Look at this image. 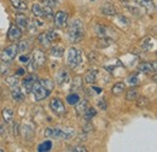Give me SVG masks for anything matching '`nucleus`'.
I'll use <instances>...</instances> for the list:
<instances>
[{
	"mask_svg": "<svg viewBox=\"0 0 157 152\" xmlns=\"http://www.w3.org/2000/svg\"><path fill=\"white\" fill-rule=\"evenodd\" d=\"M127 82H128L129 85H132V86H136V85L139 83V76H138L137 74H133V75L128 76Z\"/></svg>",
	"mask_w": 157,
	"mask_h": 152,
	"instance_id": "obj_34",
	"label": "nucleus"
},
{
	"mask_svg": "<svg viewBox=\"0 0 157 152\" xmlns=\"http://www.w3.org/2000/svg\"><path fill=\"white\" fill-rule=\"evenodd\" d=\"M127 9H128L129 12H133L134 16H140V11H139V9H137V7H134V6H128V5H127Z\"/></svg>",
	"mask_w": 157,
	"mask_h": 152,
	"instance_id": "obj_40",
	"label": "nucleus"
},
{
	"mask_svg": "<svg viewBox=\"0 0 157 152\" xmlns=\"http://www.w3.org/2000/svg\"><path fill=\"white\" fill-rule=\"evenodd\" d=\"M75 106H76V111H78V114L83 115L85 114V111H86V109L88 108V104H87V101H86V100H82V101L80 100Z\"/></svg>",
	"mask_w": 157,
	"mask_h": 152,
	"instance_id": "obj_22",
	"label": "nucleus"
},
{
	"mask_svg": "<svg viewBox=\"0 0 157 152\" xmlns=\"http://www.w3.org/2000/svg\"><path fill=\"white\" fill-rule=\"evenodd\" d=\"M138 97V91L136 88H131L129 91H127V94H126V99L127 100H136Z\"/></svg>",
	"mask_w": 157,
	"mask_h": 152,
	"instance_id": "obj_32",
	"label": "nucleus"
},
{
	"mask_svg": "<svg viewBox=\"0 0 157 152\" xmlns=\"http://www.w3.org/2000/svg\"><path fill=\"white\" fill-rule=\"evenodd\" d=\"M52 149V142L50 140H46L44 141L42 144H40L38 146V151L39 152H46V151H50Z\"/></svg>",
	"mask_w": 157,
	"mask_h": 152,
	"instance_id": "obj_25",
	"label": "nucleus"
},
{
	"mask_svg": "<svg viewBox=\"0 0 157 152\" xmlns=\"http://www.w3.org/2000/svg\"><path fill=\"white\" fill-rule=\"evenodd\" d=\"M5 82H6L9 86H11V87H16V86L18 85V77H17V75L9 76V77L5 78Z\"/></svg>",
	"mask_w": 157,
	"mask_h": 152,
	"instance_id": "obj_29",
	"label": "nucleus"
},
{
	"mask_svg": "<svg viewBox=\"0 0 157 152\" xmlns=\"http://www.w3.org/2000/svg\"><path fill=\"white\" fill-rule=\"evenodd\" d=\"M11 5L16 9V10H20V11H24L27 10V4L24 0H10Z\"/></svg>",
	"mask_w": 157,
	"mask_h": 152,
	"instance_id": "obj_18",
	"label": "nucleus"
},
{
	"mask_svg": "<svg viewBox=\"0 0 157 152\" xmlns=\"http://www.w3.org/2000/svg\"><path fill=\"white\" fill-rule=\"evenodd\" d=\"M81 63H82V53H81V51L78 48H75V47L69 48L68 55H67V64L69 65V68L75 69Z\"/></svg>",
	"mask_w": 157,
	"mask_h": 152,
	"instance_id": "obj_4",
	"label": "nucleus"
},
{
	"mask_svg": "<svg viewBox=\"0 0 157 152\" xmlns=\"http://www.w3.org/2000/svg\"><path fill=\"white\" fill-rule=\"evenodd\" d=\"M67 22H68V13L64 12V11H58L55 16V24L56 27L58 28H63L67 25Z\"/></svg>",
	"mask_w": 157,
	"mask_h": 152,
	"instance_id": "obj_10",
	"label": "nucleus"
},
{
	"mask_svg": "<svg viewBox=\"0 0 157 152\" xmlns=\"http://www.w3.org/2000/svg\"><path fill=\"white\" fill-rule=\"evenodd\" d=\"M38 25H40V24H36V22H30V23H28L27 28L29 29V32H30L32 34H35L36 30H38Z\"/></svg>",
	"mask_w": 157,
	"mask_h": 152,
	"instance_id": "obj_37",
	"label": "nucleus"
},
{
	"mask_svg": "<svg viewBox=\"0 0 157 152\" xmlns=\"http://www.w3.org/2000/svg\"><path fill=\"white\" fill-rule=\"evenodd\" d=\"M29 47H30V45H29V42H28L27 40H22L20 44L17 45L18 52H22V53H25V52L29 50Z\"/></svg>",
	"mask_w": 157,
	"mask_h": 152,
	"instance_id": "obj_27",
	"label": "nucleus"
},
{
	"mask_svg": "<svg viewBox=\"0 0 157 152\" xmlns=\"http://www.w3.org/2000/svg\"><path fill=\"white\" fill-rule=\"evenodd\" d=\"M145 104H147V100H146L145 98H140L139 101H138V106L140 108V106H144Z\"/></svg>",
	"mask_w": 157,
	"mask_h": 152,
	"instance_id": "obj_47",
	"label": "nucleus"
},
{
	"mask_svg": "<svg viewBox=\"0 0 157 152\" xmlns=\"http://www.w3.org/2000/svg\"><path fill=\"white\" fill-rule=\"evenodd\" d=\"M97 76H98V70H90L86 75H85V80H86V82L87 83H93L96 80H97Z\"/></svg>",
	"mask_w": 157,
	"mask_h": 152,
	"instance_id": "obj_16",
	"label": "nucleus"
},
{
	"mask_svg": "<svg viewBox=\"0 0 157 152\" xmlns=\"http://www.w3.org/2000/svg\"><path fill=\"white\" fill-rule=\"evenodd\" d=\"M46 34H47V38L50 39V41H51V42H52L53 40H56V39L58 38V35H57L55 32H52V30H50V32H48V33H46Z\"/></svg>",
	"mask_w": 157,
	"mask_h": 152,
	"instance_id": "obj_42",
	"label": "nucleus"
},
{
	"mask_svg": "<svg viewBox=\"0 0 157 152\" xmlns=\"http://www.w3.org/2000/svg\"><path fill=\"white\" fill-rule=\"evenodd\" d=\"M17 53H18V48H17V45H11V46H9V47H6L2 52H1V55H0V58H1V60L2 62H6V63H10V62H12L16 56H17Z\"/></svg>",
	"mask_w": 157,
	"mask_h": 152,
	"instance_id": "obj_5",
	"label": "nucleus"
},
{
	"mask_svg": "<svg viewBox=\"0 0 157 152\" xmlns=\"http://www.w3.org/2000/svg\"><path fill=\"white\" fill-rule=\"evenodd\" d=\"M55 87V82L50 78H44V80H39L35 81L32 88V93L35 99V101H40L45 98H47L51 94L52 89Z\"/></svg>",
	"mask_w": 157,
	"mask_h": 152,
	"instance_id": "obj_1",
	"label": "nucleus"
},
{
	"mask_svg": "<svg viewBox=\"0 0 157 152\" xmlns=\"http://www.w3.org/2000/svg\"><path fill=\"white\" fill-rule=\"evenodd\" d=\"M85 35V28L80 19H74L68 28V36L70 42H80Z\"/></svg>",
	"mask_w": 157,
	"mask_h": 152,
	"instance_id": "obj_2",
	"label": "nucleus"
},
{
	"mask_svg": "<svg viewBox=\"0 0 157 152\" xmlns=\"http://www.w3.org/2000/svg\"><path fill=\"white\" fill-rule=\"evenodd\" d=\"M59 0H42V4L45 6H50V7H55L56 5H58Z\"/></svg>",
	"mask_w": 157,
	"mask_h": 152,
	"instance_id": "obj_39",
	"label": "nucleus"
},
{
	"mask_svg": "<svg viewBox=\"0 0 157 152\" xmlns=\"http://www.w3.org/2000/svg\"><path fill=\"white\" fill-rule=\"evenodd\" d=\"M100 12L105 16H115L116 15V10L115 7L110 4V2H105L100 6Z\"/></svg>",
	"mask_w": 157,
	"mask_h": 152,
	"instance_id": "obj_12",
	"label": "nucleus"
},
{
	"mask_svg": "<svg viewBox=\"0 0 157 152\" xmlns=\"http://www.w3.org/2000/svg\"><path fill=\"white\" fill-rule=\"evenodd\" d=\"M96 29H97V34H98L100 38H101V36H105V28H104V27L97 25Z\"/></svg>",
	"mask_w": 157,
	"mask_h": 152,
	"instance_id": "obj_41",
	"label": "nucleus"
},
{
	"mask_svg": "<svg viewBox=\"0 0 157 152\" xmlns=\"http://www.w3.org/2000/svg\"><path fill=\"white\" fill-rule=\"evenodd\" d=\"M18 128H20L18 123H13V124H12V133H13V135H18V133H20Z\"/></svg>",
	"mask_w": 157,
	"mask_h": 152,
	"instance_id": "obj_44",
	"label": "nucleus"
},
{
	"mask_svg": "<svg viewBox=\"0 0 157 152\" xmlns=\"http://www.w3.org/2000/svg\"><path fill=\"white\" fill-rule=\"evenodd\" d=\"M29 59H30V57H29V56H25V55H22V56L18 58V60H20L21 63H23V64H27V63L29 62Z\"/></svg>",
	"mask_w": 157,
	"mask_h": 152,
	"instance_id": "obj_43",
	"label": "nucleus"
},
{
	"mask_svg": "<svg viewBox=\"0 0 157 152\" xmlns=\"http://www.w3.org/2000/svg\"><path fill=\"white\" fill-rule=\"evenodd\" d=\"M98 106L103 110H106V103H105V99H100L98 101Z\"/></svg>",
	"mask_w": 157,
	"mask_h": 152,
	"instance_id": "obj_45",
	"label": "nucleus"
},
{
	"mask_svg": "<svg viewBox=\"0 0 157 152\" xmlns=\"http://www.w3.org/2000/svg\"><path fill=\"white\" fill-rule=\"evenodd\" d=\"M97 115V110L96 109H93V108H87L86 109V111H85V114H83V116H85V118L87 120V121H90L92 117H94Z\"/></svg>",
	"mask_w": 157,
	"mask_h": 152,
	"instance_id": "obj_30",
	"label": "nucleus"
},
{
	"mask_svg": "<svg viewBox=\"0 0 157 152\" xmlns=\"http://www.w3.org/2000/svg\"><path fill=\"white\" fill-rule=\"evenodd\" d=\"M51 55L53 57H62L64 55V48L60 46H55L51 48Z\"/></svg>",
	"mask_w": 157,
	"mask_h": 152,
	"instance_id": "obj_28",
	"label": "nucleus"
},
{
	"mask_svg": "<svg viewBox=\"0 0 157 152\" xmlns=\"http://www.w3.org/2000/svg\"><path fill=\"white\" fill-rule=\"evenodd\" d=\"M22 36V32H21L20 27L16 25V24H11L10 25V29H9V33H7V38L10 41L15 42L17 40H20Z\"/></svg>",
	"mask_w": 157,
	"mask_h": 152,
	"instance_id": "obj_8",
	"label": "nucleus"
},
{
	"mask_svg": "<svg viewBox=\"0 0 157 152\" xmlns=\"http://www.w3.org/2000/svg\"><path fill=\"white\" fill-rule=\"evenodd\" d=\"M93 91H96V93H101V89L99 87H96V86H93Z\"/></svg>",
	"mask_w": 157,
	"mask_h": 152,
	"instance_id": "obj_50",
	"label": "nucleus"
},
{
	"mask_svg": "<svg viewBox=\"0 0 157 152\" xmlns=\"http://www.w3.org/2000/svg\"><path fill=\"white\" fill-rule=\"evenodd\" d=\"M124 88H126V86H124L123 82H117V83H115V86L113 87L111 93L114 95H117V94H120V93H122V91H124Z\"/></svg>",
	"mask_w": 157,
	"mask_h": 152,
	"instance_id": "obj_23",
	"label": "nucleus"
},
{
	"mask_svg": "<svg viewBox=\"0 0 157 152\" xmlns=\"http://www.w3.org/2000/svg\"><path fill=\"white\" fill-rule=\"evenodd\" d=\"M2 118H4L5 123H11L13 120V110L10 108H5L2 110Z\"/></svg>",
	"mask_w": 157,
	"mask_h": 152,
	"instance_id": "obj_15",
	"label": "nucleus"
},
{
	"mask_svg": "<svg viewBox=\"0 0 157 152\" xmlns=\"http://www.w3.org/2000/svg\"><path fill=\"white\" fill-rule=\"evenodd\" d=\"M9 70H10V68H9V65L6 64V62L0 63V75H6V74L9 73Z\"/></svg>",
	"mask_w": 157,
	"mask_h": 152,
	"instance_id": "obj_36",
	"label": "nucleus"
},
{
	"mask_svg": "<svg viewBox=\"0 0 157 152\" xmlns=\"http://www.w3.org/2000/svg\"><path fill=\"white\" fill-rule=\"evenodd\" d=\"M36 63L34 62V59H29V62L27 63V70L30 73V74H33L35 70H36Z\"/></svg>",
	"mask_w": 157,
	"mask_h": 152,
	"instance_id": "obj_33",
	"label": "nucleus"
},
{
	"mask_svg": "<svg viewBox=\"0 0 157 152\" xmlns=\"http://www.w3.org/2000/svg\"><path fill=\"white\" fill-rule=\"evenodd\" d=\"M56 81L58 82L59 85H63V83L68 82V81H69V75H68V73H67L65 70H60L58 74H57Z\"/></svg>",
	"mask_w": 157,
	"mask_h": 152,
	"instance_id": "obj_19",
	"label": "nucleus"
},
{
	"mask_svg": "<svg viewBox=\"0 0 157 152\" xmlns=\"http://www.w3.org/2000/svg\"><path fill=\"white\" fill-rule=\"evenodd\" d=\"M38 42L41 46H44V47H48L50 44H51V41H50V39L47 38L46 33H42V34H40L39 36H38Z\"/></svg>",
	"mask_w": 157,
	"mask_h": 152,
	"instance_id": "obj_21",
	"label": "nucleus"
},
{
	"mask_svg": "<svg viewBox=\"0 0 157 152\" xmlns=\"http://www.w3.org/2000/svg\"><path fill=\"white\" fill-rule=\"evenodd\" d=\"M32 11H33V15L38 18H44V13H42V7L40 6L39 4H34L33 7H32Z\"/></svg>",
	"mask_w": 157,
	"mask_h": 152,
	"instance_id": "obj_24",
	"label": "nucleus"
},
{
	"mask_svg": "<svg viewBox=\"0 0 157 152\" xmlns=\"http://www.w3.org/2000/svg\"><path fill=\"white\" fill-rule=\"evenodd\" d=\"M134 1H136L137 5L141 6V7H144L147 12H154L155 9H156L155 2H154L152 0H134Z\"/></svg>",
	"mask_w": 157,
	"mask_h": 152,
	"instance_id": "obj_11",
	"label": "nucleus"
},
{
	"mask_svg": "<svg viewBox=\"0 0 157 152\" xmlns=\"http://www.w3.org/2000/svg\"><path fill=\"white\" fill-rule=\"evenodd\" d=\"M68 151H73V152H87V149L85 146H81V145H76V146H70L68 149Z\"/></svg>",
	"mask_w": 157,
	"mask_h": 152,
	"instance_id": "obj_35",
	"label": "nucleus"
},
{
	"mask_svg": "<svg viewBox=\"0 0 157 152\" xmlns=\"http://www.w3.org/2000/svg\"><path fill=\"white\" fill-rule=\"evenodd\" d=\"M0 152H4V150H2V149H0Z\"/></svg>",
	"mask_w": 157,
	"mask_h": 152,
	"instance_id": "obj_51",
	"label": "nucleus"
},
{
	"mask_svg": "<svg viewBox=\"0 0 157 152\" xmlns=\"http://www.w3.org/2000/svg\"><path fill=\"white\" fill-rule=\"evenodd\" d=\"M152 41H154V40L151 38L144 39V40L141 41V48H143V50H150V48L152 47V45H154Z\"/></svg>",
	"mask_w": 157,
	"mask_h": 152,
	"instance_id": "obj_31",
	"label": "nucleus"
},
{
	"mask_svg": "<svg viewBox=\"0 0 157 152\" xmlns=\"http://www.w3.org/2000/svg\"><path fill=\"white\" fill-rule=\"evenodd\" d=\"M78 87H81V78L78 77L75 81H74V86H73V89H75V88H78Z\"/></svg>",
	"mask_w": 157,
	"mask_h": 152,
	"instance_id": "obj_46",
	"label": "nucleus"
},
{
	"mask_svg": "<svg viewBox=\"0 0 157 152\" xmlns=\"http://www.w3.org/2000/svg\"><path fill=\"white\" fill-rule=\"evenodd\" d=\"M42 13H44V17H45V18H46V17H51L52 13H53L52 7H50V6H44V7H42Z\"/></svg>",
	"mask_w": 157,
	"mask_h": 152,
	"instance_id": "obj_38",
	"label": "nucleus"
},
{
	"mask_svg": "<svg viewBox=\"0 0 157 152\" xmlns=\"http://www.w3.org/2000/svg\"><path fill=\"white\" fill-rule=\"evenodd\" d=\"M138 70L140 73H144V74H151V73H156V63L154 62L152 64L151 63H147V62H144V63H140L138 65Z\"/></svg>",
	"mask_w": 157,
	"mask_h": 152,
	"instance_id": "obj_9",
	"label": "nucleus"
},
{
	"mask_svg": "<svg viewBox=\"0 0 157 152\" xmlns=\"http://www.w3.org/2000/svg\"><path fill=\"white\" fill-rule=\"evenodd\" d=\"M111 44H113V40H111V39H108V38H105V36H103V38L99 39L98 47L99 48H105V47L110 46Z\"/></svg>",
	"mask_w": 157,
	"mask_h": 152,
	"instance_id": "obj_26",
	"label": "nucleus"
},
{
	"mask_svg": "<svg viewBox=\"0 0 157 152\" xmlns=\"http://www.w3.org/2000/svg\"><path fill=\"white\" fill-rule=\"evenodd\" d=\"M4 134H5V128L2 124H0V136H2Z\"/></svg>",
	"mask_w": 157,
	"mask_h": 152,
	"instance_id": "obj_49",
	"label": "nucleus"
},
{
	"mask_svg": "<svg viewBox=\"0 0 157 152\" xmlns=\"http://www.w3.org/2000/svg\"><path fill=\"white\" fill-rule=\"evenodd\" d=\"M11 97H12V99H13L15 101H17V103H21V101L24 100V94H23V92L21 91L17 86L12 88V91H11Z\"/></svg>",
	"mask_w": 157,
	"mask_h": 152,
	"instance_id": "obj_14",
	"label": "nucleus"
},
{
	"mask_svg": "<svg viewBox=\"0 0 157 152\" xmlns=\"http://www.w3.org/2000/svg\"><path fill=\"white\" fill-rule=\"evenodd\" d=\"M81 99H80V95L78 93H71V94H69L67 97V103L69 104V105H76L78 101H80Z\"/></svg>",
	"mask_w": 157,
	"mask_h": 152,
	"instance_id": "obj_20",
	"label": "nucleus"
},
{
	"mask_svg": "<svg viewBox=\"0 0 157 152\" xmlns=\"http://www.w3.org/2000/svg\"><path fill=\"white\" fill-rule=\"evenodd\" d=\"M33 59H34V62L36 63L38 66H42V65L45 64V60H46L45 53H44L42 51H40V50H36V51L34 52V55H33Z\"/></svg>",
	"mask_w": 157,
	"mask_h": 152,
	"instance_id": "obj_13",
	"label": "nucleus"
},
{
	"mask_svg": "<svg viewBox=\"0 0 157 152\" xmlns=\"http://www.w3.org/2000/svg\"><path fill=\"white\" fill-rule=\"evenodd\" d=\"M50 105H51L52 111H53L56 115H58V116H63V115L65 114V111H67V109H65V106H64L63 101H62L60 99H58V98L52 99Z\"/></svg>",
	"mask_w": 157,
	"mask_h": 152,
	"instance_id": "obj_6",
	"label": "nucleus"
},
{
	"mask_svg": "<svg viewBox=\"0 0 157 152\" xmlns=\"http://www.w3.org/2000/svg\"><path fill=\"white\" fill-rule=\"evenodd\" d=\"M16 23H17V25H18L20 28L25 29V28H27V25H28V19H27V17H25L24 15L18 13V15L16 16Z\"/></svg>",
	"mask_w": 157,
	"mask_h": 152,
	"instance_id": "obj_17",
	"label": "nucleus"
},
{
	"mask_svg": "<svg viewBox=\"0 0 157 152\" xmlns=\"http://www.w3.org/2000/svg\"><path fill=\"white\" fill-rule=\"evenodd\" d=\"M24 74H25V70L22 69V68H20V69L17 70V73H16V75L17 76H22V75H24Z\"/></svg>",
	"mask_w": 157,
	"mask_h": 152,
	"instance_id": "obj_48",
	"label": "nucleus"
},
{
	"mask_svg": "<svg viewBox=\"0 0 157 152\" xmlns=\"http://www.w3.org/2000/svg\"><path fill=\"white\" fill-rule=\"evenodd\" d=\"M35 81H36V77L32 74L25 76L22 80V89H23V92H25V94H29L32 92V88H33V85Z\"/></svg>",
	"mask_w": 157,
	"mask_h": 152,
	"instance_id": "obj_7",
	"label": "nucleus"
},
{
	"mask_svg": "<svg viewBox=\"0 0 157 152\" xmlns=\"http://www.w3.org/2000/svg\"><path fill=\"white\" fill-rule=\"evenodd\" d=\"M75 129L74 128H46L44 135L46 138H53V139H63V140H70L75 135Z\"/></svg>",
	"mask_w": 157,
	"mask_h": 152,
	"instance_id": "obj_3",
	"label": "nucleus"
}]
</instances>
